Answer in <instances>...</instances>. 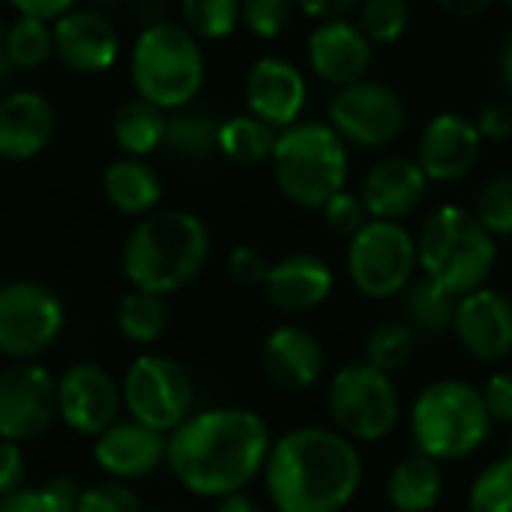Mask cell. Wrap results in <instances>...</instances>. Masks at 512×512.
<instances>
[{
  "instance_id": "obj_1",
  "label": "cell",
  "mask_w": 512,
  "mask_h": 512,
  "mask_svg": "<svg viewBox=\"0 0 512 512\" xmlns=\"http://www.w3.org/2000/svg\"><path fill=\"white\" fill-rule=\"evenodd\" d=\"M273 438L249 408H210L186 417L168 435L165 462L177 483L198 498L243 492L264 474Z\"/></svg>"
},
{
  "instance_id": "obj_2",
  "label": "cell",
  "mask_w": 512,
  "mask_h": 512,
  "mask_svg": "<svg viewBox=\"0 0 512 512\" xmlns=\"http://www.w3.org/2000/svg\"><path fill=\"white\" fill-rule=\"evenodd\" d=\"M264 486L276 512H342L363 486V453L333 426H300L273 441Z\"/></svg>"
},
{
  "instance_id": "obj_3",
  "label": "cell",
  "mask_w": 512,
  "mask_h": 512,
  "mask_svg": "<svg viewBox=\"0 0 512 512\" xmlns=\"http://www.w3.org/2000/svg\"><path fill=\"white\" fill-rule=\"evenodd\" d=\"M210 231L189 210H153L123 243V276L132 288L174 294L192 285L210 261Z\"/></svg>"
},
{
  "instance_id": "obj_4",
  "label": "cell",
  "mask_w": 512,
  "mask_h": 512,
  "mask_svg": "<svg viewBox=\"0 0 512 512\" xmlns=\"http://www.w3.org/2000/svg\"><path fill=\"white\" fill-rule=\"evenodd\" d=\"M420 270L456 297L483 288L498 261V240L474 210L459 204L438 207L417 237Z\"/></svg>"
},
{
  "instance_id": "obj_5",
  "label": "cell",
  "mask_w": 512,
  "mask_h": 512,
  "mask_svg": "<svg viewBox=\"0 0 512 512\" xmlns=\"http://www.w3.org/2000/svg\"><path fill=\"white\" fill-rule=\"evenodd\" d=\"M270 162L279 192L303 210H321L348 183V144L321 120L279 129Z\"/></svg>"
},
{
  "instance_id": "obj_6",
  "label": "cell",
  "mask_w": 512,
  "mask_h": 512,
  "mask_svg": "<svg viewBox=\"0 0 512 512\" xmlns=\"http://www.w3.org/2000/svg\"><path fill=\"white\" fill-rule=\"evenodd\" d=\"M204 72L207 63L201 39L174 21L144 27L129 54V78L135 93L162 111L192 105L204 87Z\"/></svg>"
},
{
  "instance_id": "obj_7",
  "label": "cell",
  "mask_w": 512,
  "mask_h": 512,
  "mask_svg": "<svg viewBox=\"0 0 512 512\" xmlns=\"http://www.w3.org/2000/svg\"><path fill=\"white\" fill-rule=\"evenodd\" d=\"M411 435L417 450L441 465L474 456L492 435L483 393L459 378L432 381L411 408Z\"/></svg>"
},
{
  "instance_id": "obj_8",
  "label": "cell",
  "mask_w": 512,
  "mask_h": 512,
  "mask_svg": "<svg viewBox=\"0 0 512 512\" xmlns=\"http://www.w3.org/2000/svg\"><path fill=\"white\" fill-rule=\"evenodd\" d=\"M327 411L333 429L354 444L384 441L402 417V399L393 375L366 360L342 366L327 384Z\"/></svg>"
},
{
  "instance_id": "obj_9",
  "label": "cell",
  "mask_w": 512,
  "mask_h": 512,
  "mask_svg": "<svg viewBox=\"0 0 512 512\" xmlns=\"http://www.w3.org/2000/svg\"><path fill=\"white\" fill-rule=\"evenodd\" d=\"M345 261L351 285L369 300L405 294L420 267L414 234L402 222L387 219H369V225L348 240Z\"/></svg>"
},
{
  "instance_id": "obj_10",
  "label": "cell",
  "mask_w": 512,
  "mask_h": 512,
  "mask_svg": "<svg viewBox=\"0 0 512 512\" xmlns=\"http://www.w3.org/2000/svg\"><path fill=\"white\" fill-rule=\"evenodd\" d=\"M123 405L132 420L171 435L192 417L195 387L189 372L165 354H141L123 375Z\"/></svg>"
},
{
  "instance_id": "obj_11",
  "label": "cell",
  "mask_w": 512,
  "mask_h": 512,
  "mask_svg": "<svg viewBox=\"0 0 512 512\" xmlns=\"http://www.w3.org/2000/svg\"><path fill=\"white\" fill-rule=\"evenodd\" d=\"M327 123L342 135L345 144L381 150L402 135L408 108L390 84L363 78L336 90L327 108Z\"/></svg>"
},
{
  "instance_id": "obj_12",
  "label": "cell",
  "mask_w": 512,
  "mask_h": 512,
  "mask_svg": "<svg viewBox=\"0 0 512 512\" xmlns=\"http://www.w3.org/2000/svg\"><path fill=\"white\" fill-rule=\"evenodd\" d=\"M63 330L60 297L33 279L0 285V354L12 360H36Z\"/></svg>"
},
{
  "instance_id": "obj_13",
  "label": "cell",
  "mask_w": 512,
  "mask_h": 512,
  "mask_svg": "<svg viewBox=\"0 0 512 512\" xmlns=\"http://www.w3.org/2000/svg\"><path fill=\"white\" fill-rule=\"evenodd\" d=\"M57 420V381L33 363L18 360L0 372V438L27 444L42 438Z\"/></svg>"
},
{
  "instance_id": "obj_14",
  "label": "cell",
  "mask_w": 512,
  "mask_h": 512,
  "mask_svg": "<svg viewBox=\"0 0 512 512\" xmlns=\"http://www.w3.org/2000/svg\"><path fill=\"white\" fill-rule=\"evenodd\" d=\"M123 390L96 363H75L57 378V417L78 435L96 438L120 420Z\"/></svg>"
},
{
  "instance_id": "obj_15",
  "label": "cell",
  "mask_w": 512,
  "mask_h": 512,
  "mask_svg": "<svg viewBox=\"0 0 512 512\" xmlns=\"http://www.w3.org/2000/svg\"><path fill=\"white\" fill-rule=\"evenodd\" d=\"M480 150L483 135L477 123L465 114L441 111L423 126L414 159L420 162L429 183H456L474 171Z\"/></svg>"
},
{
  "instance_id": "obj_16",
  "label": "cell",
  "mask_w": 512,
  "mask_h": 512,
  "mask_svg": "<svg viewBox=\"0 0 512 512\" xmlns=\"http://www.w3.org/2000/svg\"><path fill=\"white\" fill-rule=\"evenodd\" d=\"M453 336L480 363L507 360L512 354V300L489 285L459 297Z\"/></svg>"
},
{
  "instance_id": "obj_17",
  "label": "cell",
  "mask_w": 512,
  "mask_h": 512,
  "mask_svg": "<svg viewBox=\"0 0 512 512\" xmlns=\"http://www.w3.org/2000/svg\"><path fill=\"white\" fill-rule=\"evenodd\" d=\"M306 57H309L312 72L321 81H327L333 87H348L354 81L369 78V69L375 60V45L360 30L357 21L333 18V21H321L309 33Z\"/></svg>"
},
{
  "instance_id": "obj_18",
  "label": "cell",
  "mask_w": 512,
  "mask_h": 512,
  "mask_svg": "<svg viewBox=\"0 0 512 512\" xmlns=\"http://www.w3.org/2000/svg\"><path fill=\"white\" fill-rule=\"evenodd\" d=\"M243 93H246L249 114L261 117L273 129H288L291 123L300 120L309 87L300 66H294L285 57L267 54L249 66Z\"/></svg>"
},
{
  "instance_id": "obj_19",
  "label": "cell",
  "mask_w": 512,
  "mask_h": 512,
  "mask_svg": "<svg viewBox=\"0 0 512 512\" xmlns=\"http://www.w3.org/2000/svg\"><path fill=\"white\" fill-rule=\"evenodd\" d=\"M57 60L78 75L108 72L120 54L117 27L93 9H69L51 24Z\"/></svg>"
},
{
  "instance_id": "obj_20",
  "label": "cell",
  "mask_w": 512,
  "mask_h": 512,
  "mask_svg": "<svg viewBox=\"0 0 512 512\" xmlns=\"http://www.w3.org/2000/svg\"><path fill=\"white\" fill-rule=\"evenodd\" d=\"M336 288L333 267L312 252H291L270 264L267 279L261 285L264 297L270 306L288 315H303L318 309L321 303L330 300Z\"/></svg>"
},
{
  "instance_id": "obj_21",
  "label": "cell",
  "mask_w": 512,
  "mask_h": 512,
  "mask_svg": "<svg viewBox=\"0 0 512 512\" xmlns=\"http://www.w3.org/2000/svg\"><path fill=\"white\" fill-rule=\"evenodd\" d=\"M168 453L165 432H156L138 420H117L102 435H96L93 459L111 480H141L150 477Z\"/></svg>"
},
{
  "instance_id": "obj_22",
  "label": "cell",
  "mask_w": 512,
  "mask_h": 512,
  "mask_svg": "<svg viewBox=\"0 0 512 512\" xmlns=\"http://www.w3.org/2000/svg\"><path fill=\"white\" fill-rule=\"evenodd\" d=\"M429 177L420 162L411 156H384L378 159L360 186V198L372 219L402 222L408 219L426 198Z\"/></svg>"
},
{
  "instance_id": "obj_23",
  "label": "cell",
  "mask_w": 512,
  "mask_h": 512,
  "mask_svg": "<svg viewBox=\"0 0 512 512\" xmlns=\"http://www.w3.org/2000/svg\"><path fill=\"white\" fill-rule=\"evenodd\" d=\"M264 372L282 390H309L324 375V345L315 333L297 324H282L267 333L261 348Z\"/></svg>"
},
{
  "instance_id": "obj_24",
  "label": "cell",
  "mask_w": 512,
  "mask_h": 512,
  "mask_svg": "<svg viewBox=\"0 0 512 512\" xmlns=\"http://www.w3.org/2000/svg\"><path fill=\"white\" fill-rule=\"evenodd\" d=\"M54 135V108L33 90H15L0 99V159L27 162L39 156Z\"/></svg>"
},
{
  "instance_id": "obj_25",
  "label": "cell",
  "mask_w": 512,
  "mask_h": 512,
  "mask_svg": "<svg viewBox=\"0 0 512 512\" xmlns=\"http://www.w3.org/2000/svg\"><path fill=\"white\" fill-rule=\"evenodd\" d=\"M444 498V468L426 453L405 456L387 477V501L396 512H432Z\"/></svg>"
},
{
  "instance_id": "obj_26",
  "label": "cell",
  "mask_w": 512,
  "mask_h": 512,
  "mask_svg": "<svg viewBox=\"0 0 512 512\" xmlns=\"http://www.w3.org/2000/svg\"><path fill=\"white\" fill-rule=\"evenodd\" d=\"M102 192L117 213L147 216L162 201V180H159L153 165H147L144 159L126 156V159H117L105 168Z\"/></svg>"
},
{
  "instance_id": "obj_27",
  "label": "cell",
  "mask_w": 512,
  "mask_h": 512,
  "mask_svg": "<svg viewBox=\"0 0 512 512\" xmlns=\"http://www.w3.org/2000/svg\"><path fill=\"white\" fill-rule=\"evenodd\" d=\"M165 126H168V111L138 96L117 108L111 135L126 156L144 159L165 144Z\"/></svg>"
},
{
  "instance_id": "obj_28",
  "label": "cell",
  "mask_w": 512,
  "mask_h": 512,
  "mask_svg": "<svg viewBox=\"0 0 512 512\" xmlns=\"http://www.w3.org/2000/svg\"><path fill=\"white\" fill-rule=\"evenodd\" d=\"M219 120L207 108H177L168 111L165 126V150L183 162H204L219 153Z\"/></svg>"
},
{
  "instance_id": "obj_29",
  "label": "cell",
  "mask_w": 512,
  "mask_h": 512,
  "mask_svg": "<svg viewBox=\"0 0 512 512\" xmlns=\"http://www.w3.org/2000/svg\"><path fill=\"white\" fill-rule=\"evenodd\" d=\"M459 297L441 288L432 279H417L405 291V321L417 336H444L453 333Z\"/></svg>"
},
{
  "instance_id": "obj_30",
  "label": "cell",
  "mask_w": 512,
  "mask_h": 512,
  "mask_svg": "<svg viewBox=\"0 0 512 512\" xmlns=\"http://www.w3.org/2000/svg\"><path fill=\"white\" fill-rule=\"evenodd\" d=\"M279 129L255 114H237L219 126V153L237 165H261L273 156Z\"/></svg>"
},
{
  "instance_id": "obj_31",
  "label": "cell",
  "mask_w": 512,
  "mask_h": 512,
  "mask_svg": "<svg viewBox=\"0 0 512 512\" xmlns=\"http://www.w3.org/2000/svg\"><path fill=\"white\" fill-rule=\"evenodd\" d=\"M168 321H171V312H168V303H165L162 294L132 288L120 300L117 327L135 345H153V342H159L165 336V330H168Z\"/></svg>"
},
{
  "instance_id": "obj_32",
  "label": "cell",
  "mask_w": 512,
  "mask_h": 512,
  "mask_svg": "<svg viewBox=\"0 0 512 512\" xmlns=\"http://www.w3.org/2000/svg\"><path fill=\"white\" fill-rule=\"evenodd\" d=\"M3 51L15 69H39L54 54L51 21L18 15L3 36Z\"/></svg>"
},
{
  "instance_id": "obj_33",
  "label": "cell",
  "mask_w": 512,
  "mask_h": 512,
  "mask_svg": "<svg viewBox=\"0 0 512 512\" xmlns=\"http://www.w3.org/2000/svg\"><path fill=\"white\" fill-rule=\"evenodd\" d=\"M417 348V333L411 330L408 321H381L363 345V360L387 375L405 369L414 357Z\"/></svg>"
},
{
  "instance_id": "obj_34",
  "label": "cell",
  "mask_w": 512,
  "mask_h": 512,
  "mask_svg": "<svg viewBox=\"0 0 512 512\" xmlns=\"http://www.w3.org/2000/svg\"><path fill=\"white\" fill-rule=\"evenodd\" d=\"M183 27L198 39H225L240 24V0H180Z\"/></svg>"
},
{
  "instance_id": "obj_35",
  "label": "cell",
  "mask_w": 512,
  "mask_h": 512,
  "mask_svg": "<svg viewBox=\"0 0 512 512\" xmlns=\"http://www.w3.org/2000/svg\"><path fill=\"white\" fill-rule=\"evenodd\" d=\"M357 24L372 45H393L411 24V6L408 0H360Z\"/></svg>"
},
{
  "instance_id": "obj_36",
  "label": "cell",
  "mask_w": 512,
  "mask_h": 512,
  "mask_svg": "<svg viewBox=\"0 0 512 512\" xmlns=\"http://www.w3.org/2000/svg\"><path fill=\"white\" fill-rule=\"evenodd\" d=\"M0 512H78V486L60 477L39 489H15L0 498Z\"/></svg>"
},
{
  "instance_id": "obj_37",
  "label": "cell",
  "mask_w": 512,
  "mask_h": 512,
  "mask_svg": "<svg viewBox=\"0 0 512 512\" xmlns=\"http://www.w3.org/2000/svg\"><path fill=\"white\" fill-rule=\"evenodd\" d=\"M468 512H512V456L486 465L474 477Z\"/></svg>"
},
{
  "instance_id": "obj_38",
  "label": "cell",
  "mask_w": 512,
  "mask_h": 512,
  "mask_svg": "<svg viewBox=\"0 0 512 512\" xmlns=\"http://www.w3.org/2000/svg\"><path fill=\"white\" fill-rule=\"evenodd\" d=\"M477 219L486 225V231L498 240L512 237V174H498L483 183L477 204H474Z\"/></svg>"
},
{
  "instance_id": "obj_39",
  "label": "cell",
  "mask_w": 512,
  "mask_h": 512,
  "mask_svg": "<svg viewBox=\"0 0 512 512\" xmlns=\"http://www.w3.org/2000/svg\"><path fill=\"white\" fill-rule=\"evenodd\" d=\"M294 0H240V24L258 39H276L288 30Z\"/></svg>"
},
{
  "instance_id": "obj_40",
  "label": "cell",
  "mask_w": 512,
  "mask_h": 512,
  "mask_svg": "<svg viewBox=\"0 0 512 512\" xmlns=\"http://www.w3.org/2000/svg\"><path fill=\"white\" fill-rule=\"evenodd\" d=\"M78 512H144L138 495L123 480H105L78 489Z\"/></svg>"
},
{
  "instance_id": "obj_41",
  "label": "cell",
  "mask_w": 512,
  "mask_h": 512,
  "mask_svg": "<svg viewBox=\"0 0 512 512\" xmlns=\"http://www.w3.org/2000/svg\"><path fill=\"white\" fill-rule=\"evenodd\" d=\"M321 213H324L327 228H330L333 234L345 237V240H351V237H354L360 228H366L369 219H372L369 210H366V204H363V198L354 195V192H348V189L336 192V195L321 207Z\"/></svg>"
},
{
  "instance_id": "obj_42",
  "label": "cell",
  "mask_w": 512,
  "mask_h": 512,
  "mask_svg": "<svg viewBox=\"0 0 512 512\" xmlns=\"http://www.w3.org/2000/svg\"><path fill=\"white\" fill-rule=\"evenodd\" d=\"M267 270H270V261L255 246H234L228 252V276L243 288H261L267 279Z\"/></svg>"
},
{
  "instance_id": "obj_43",
  "label": "cell",
  "mask_w": 512,
  "mask_h": 512,
  "mask_svg": "<svg viewBox=\"0 0 512 512\" xmlns=\"http://www.w3.org/2000/svg\"><path fill=\"white\" fill-rule=\"evenodd\" d=\"M483 402L492 417V423L512 426V372H495L483 384Z\"/></svg>"
},
{
  "instance_id": "obj_44",
  "label": "cell",
  "mask_w": 512,
  "mask_h": 512,
  "mask_svg": "<svg viewBox=\"0 0 512 512\" xmlns=\"http://www.w3.org/2000/svg\"><path fill=\"white\" fill-rule=\"evenodd\" d=\"M24 471H27V462H24L21 444L0 438V498H6L15 489H21Z\"/></svg>"
},
{
  "instance_id": "obj_45",
  "label": "cell",
  "mask_w": 512,
  "mask_h": 512,
  "mask_svg": "<svg viewBox=\"0 0 512 512\" xmlns=\"http://www.w3.org/2000/svg\"><path fill=\"white\" fill-rule=\"evenodd\" d=\"M474 123H477L483 141H507V138H512V111L504 108V105L483 108Z\"/></svg>"
},
{
  "instance_id": "obj_46",
  "label": "cell",
  "mask_w": 512,
  "mask_h": 512,
  "mask_svg": "<svg viewBox=\"0 0 512 512\" xmlns=\"http://www.w3.org/2000/svg\"><path fill=\"white\" fill-rule=\"evenodd\" d=\"M18 15L27 18H42V21H57L60 15H66L75 0H6Z\"/></svg>"
},
{
  "instance_id": "obj_47",
  "label": "cell",
  "mask_w": 512,
  "mask_h": 512,
  "mask_svg": "<svg viewBox=\"0 0 512 512\" xmlns=\"http://www.w3.org/2000/svg\"><path fill=\"white\" fill-rule=\"evenodd\" d=\"M297 9L315 21H333V18H345L354 6H360V0H294Z\"/></svg>"
},
{
  "instance_id": "obj_48",
  "label": "cell",
  "mask_w": 512,
  "mask_h": 512,
  "mask_svg": "<svg viewBox=\"0 0 512 512\" xmlns=\"http://www.w3.org/2000/svg\"><path fill=\"white\" fill-rule=\"evenodd\" d=\"M441 9L453 12V15H465V18H474V15H483L489 12L498 0H435Z\"/></svg>"
},
{
  "instance_id": "obj_49",
  "label": "cell",
  "mask_w": 512,
  "mask_h": 512,
  "mask_svg": "<svg viewBox=\"0 0 512 512\" xmlns=\"http://www.w3.org/2000/svg\"><path fill=\"white\" fill-rule=\"evenodd\" d=\"M216 512H261V510H258V504H255L252 498H246L243 492H234V495L219 498V507H216Z\"/></svg>"
},
{
  "instance_id": "obj_50",
  "label": "cell",
  "mask_w": 512,
  "mask_h": 512,
  "mask_svg": "<svg viewBox=\"0 0 512 512\" xmlns=\"http://www.w3.org/2000/svg\"><path fill=\"white\" fill-rule=\"evenodd\" d=\"M501 78H504V87L512 93V36L501 51Z\"/></svg>"
},
{
  "instance_id": "obj_51",
  "label": "cell",
  "mask_w": 512,
  "mask_h": 512,
  "mask_svg": "<svg viewBox=\"0 0 512 512\" xmlns=\"http://www.w3.org/2000/svg\"><path fill=\"white\" fill-rule=\"evenodd\" d=\"M3 36H6V27H3V21H0V45H3Z\"/></svg>"
},
{
  "instance_id": "obj_52",
  "label": "cell",
  "mask_w": 512,
  "mask_h": 512,
  "mask_svg": "<svg viewBox=\"0 0 512 512\" xmlns=\"http://www.w3.org/2000/svg\"><path fill=\"white\" fill-rule=\"evenodd\" d=\"M507 3H510V6H512V0H507Z\"/></svg>"
}]
</instances>
